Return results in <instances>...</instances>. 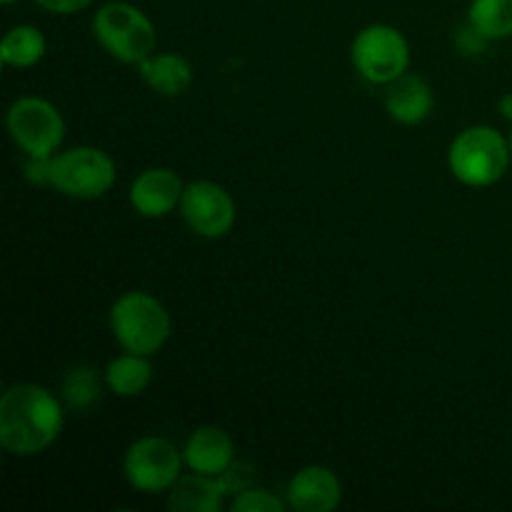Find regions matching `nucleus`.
Returning a JSON list of instances; mask_svg holds the SVG:
<instances>
[{
  "label": "nucleus",
  "mask_w": 512,
  "mask_h": 512,
  "mask_svg": "<svg viewBox=\"0 0 512 512\" xmlns=\"http://www.w3.org/2000/svg\"><path fill=\"white\" fill-rule=\"evenodd\" d=\"M385 108L390 118L403 125H418L433 110V90L420 75L403 73L400 78L390 80L385 90Z\"/></svg>",
  "instance_id": "f8f14e48"
},
{
  "label": "nucleus",
  "mask_w": 512,
  "mask_h": 512,
  "mask_svg": "<svg viewBox=\"0 0 512 512\" xmlns=\"http://www.w3.org/2000/svg\"><path fill=\"white\" fill-rule=\"evenodd\" d=\"M180 175L170 168H150L133 180L130 203L143 218H163L183 200Z\"/></svg>",
  "instance_id": "9b49d317"
},
{
  "label": "nucleus",
  "mask_w": 512,
  "mask_h": 512,
  "mask_svg": "<svg viewBox=\"0 0 512 512\" xmlns=\"http://www.w3.org/2000/svg\"><path fill=\"white\" fill-rule=\"evenodd\" d=\"M225 495H230V490L223 475H183L170 488L168 508L173 512H218Z\"/></svg>",
  "instance_id": "ddd939ff"
},
{
  "label": "nucleus",
  "mask_w": 512,
  "mask_h": 512,
  "mask_svg": "<svg viewBox=\"0 0 512 512\" xmlns=\"http://www.w3.org/2000/svg\"><path fill=\"white\" fill-rule=\"evenodd\" d=\"M140 65V78L160 95H175L185 93L193 83V68L185 58L175 53H163V55H150Z\"/></svg>",
  "instance_id": "2eb2a0df"
},
{
  "label": "nucleus",
  "mask_w": 512,
  "mask_h": 512,
  "mask_svg": "<svg viewBox=\"0 0 512 512\" xmlns=\"http://www.w3.org/2000/svg\"><path fill=\"white\" fill-rule=\"evenodd\" d=\"M500 113H503L508 120H512V93L503 95V100H500Z\"/></svg>",
  "instance_id": "b1692460"
},
{
  "label": "nucleus",
  "mask_w": 512,
  "mask_h": 512,
  "mask_svg": "<svg viewBox=\"0 0 512 512\" xmlns=\"http://www.w3.org/2000/svg\"><path fill=\"white\" fill-rule=\"evenodd\" d=\"M115 183V165L100 148H73L53 158V188L70 198L93 200Z\"/></svg>",
  "instance_id": "423d86ee"
},
{
  "label": "nucleus",
  "mask_w": 512,
  "mask_h": 512,
  "mask_svg": "<svg viewBox=\"0 0 512 512\" xmlns=\"http://www.w3.org/2000/svg\"><path fill=\"white\" fill-rule=\"evenodd\" d=\"M45 55V38L33 25H15L0 45V58L13 68H30Z\"/></svg>",
  "instance_id": "f3484780"
},
{
  "label": "nucleus",
  "mask_w": 512,
  "mask_h": 512,
  "mask_svg": "<svg viewBox=\"0 0 512 512\" xmlns=\"http://www.w3.org/2000/svg\"><path fill=\"white\" fill-rule=\"evenodd\" d=\"M343 500L338 475L323 465H308L288 483V503L300 512H333Z\"/></svg>",
  "instance_id": "9d476101"
},
{
  "label": "nucleus",
  "mask_w": 512,
  "mask_h": 512,
  "mask_svg": "<svg viewBox=\"0 0 512 512\" xmlns=\"http://www.w3.org/2000/svg\"><path fill=\"white\" fill-rule=\"evenodd\" d=\"M150 378H153V368L145 360V355L128 353L115 358L113 363L105 368V383L120 398H133L148 388Z\"/></svg>",
  "instance_id": "dca6fc26"
},
{
  "label": "nucleus",
  "mask_w": 512,
  "mask_h": 512,
  "mask_svg": "<svg viewBox=\"0 0 512 512\" xmlns=\"http://www.w3.org/2000/svg\"><path fill=\"white\" fill-rule=\"evenodd\" d=\"M178 448L165 438H143L130 445L125 453L123 470L128 483L140 493H160L170 490L180 480Z\"/></svg>",
  "instance_id": "6e6552de"
},
{
  "label": "nucleus",
  "mask_w": 512,
  "mask_h": 512,
  "mask_svg": "<svg viewBox=\"0 0 512 512\" xmlns=\"http://www.w3.org/2000/svg\"><path fill=\"white\" fill-rule=\"evenodd\" d=\"M93 33L105 50L120 63H143L155 48L153 23L130 3H105L93 18Z\"/></svg>",
  "instance_id": "20e7f679"
},
{
  "label": "nucleus",
  "mask_w": 512,
  "mask_h": 512,
  "mask_svg": "<svg viewBox=\"0 0 512 512\" xmlns=\"http://www.w3.org/2000/svg\"><path fill=\"white\" fill-rule=\"evenodd\" d=\"M0 3H3V5H13L15 0H0Z\"/></svg>",
  "instance_id": "393cba45"
},
{
  "label": "nucleus",
  "mask_w": 512,
  "mask_h": 512,
  "mask_svg": "<svg viewBox=\"0 0 512 512\" xmlns=\"http://www.w3.org/2000/svg\"><path fill=\"white\" fill-rule=\"evenodd\" d=\"M110 325H113L115 340L128 353L153 355L158 353L170 338V315L165 305L150 293H125L115 300L110 310Z\"/></svg>",
  "instance_id": "7ed1b4c3"
},
{
  "label": "nucleus",
  "mask_w": 512,
  "mask_h": 512,
  "mask_svg": "<svg viewBox=\"0 0 512 512\" xmlns=\"http://www.w3.org/2000/svg\"><path fill=\"white\" fill-rule=\"evenodd\" d=\"M63 430V408L50 390L33 383L10 385L0 398V445L13 455H35Z\"/></svg>",
  "instance_id": "f257e3e1"
},
{
  "label": "nucleus",
  "mask_w": 512,
  "mask_h": 512,
  "mask_svg": "<svg viewBox=\"0 0 512 512\" xmlns=\"http://www.w3.org/2000/svg\"><path fill=\"white\" fill-rule=\"evenodd\" d=\"M233 440L220 428H200L185 445L183 460L193 473L223 475L233 465Z\"/></svg>",
  "instance_id": "4468645a"
},
{
  "label": "nucleus",
  "mask_w": 512,
  "mask_h": 512,
  "mask_svg": "<svg viewBox=\"0 0 512 512\" xmlns=\"http://www.w3.org/2000/svg\"><path fill=\"white\" fill-rule=\"evenodd\" d=\"M510 150H512V133H510Z\"/></svg>",
  "instance_id": "a878e982"
},
{
  "label": "nucleus",
  "mask_w": 512,
  "mask_h": 512,
  "mask_svg": "<svg viewBox=\"0 0 512 512\" xmlns=\"http://www.w3.org/2000/svg\"><path fill=\"white\" fill-rule=\"evenodd\" d=\"M233 512H283V503L268 490H243L235 495Z\"/></svg>",
  "instance_id": "aec40b11"
},
{
  "label": "nucleus",
  "mask_w": 512,
  "mask_h": 512,
  "mask_svg": "<svg viewBox=\"0 0 512 512\" xmlns=\"http://www.w3.org/2000/svg\"><path fill=\"white\" fill-rule=\"evenodd\" d=\"M23 170L33 185H53V155H30Z\"/></svg>",
  "instance_id": "412c9836"
},
{
  "label": "nucleus",
  "mask_w": 512,
  "mask_h": 512,
  "mask_svg": "<svg viewBox=\"0 0 512 512\" xmlns=\"http://www.w3.org/2000/svg\"><path fill=\"white\" fill-rule=\"evenodd\" d=\"M490 38H485L483 33H480L478 28H475L473 23L468 25V28H463L460 30V35H458V45H460V50H463V53H468V55H478V53H483L485 50V43H488Z\"/></svg>",
  "instance_id": "4be33fe9"
},
{
  "label": "nucleus",
  "mask_w": 512,
  "mask_h": 512,
  "mask_svg": "<svg viewBox=\"0 0 512 512\" xmlns=\"http://www.w3.org/2000/svg\"><path fill=\"white\" fill-rule=\"evenodd\" d=\"M63 400L73 410H88L100 400L98 370L93 365H75L63 380Z\"/></svg>",
  "instance_id": "6ab92c4d"
},
{
  "label": "nucleus",
  "mask_w": 512,
  "mask_h": 512,
  "mask_svg": "<svg viewBox=\"0 0 512 512\" xmlns=\"http://www.w3.org/2000/svg\"><path fill=\"white\" fill-rule=\"evenodd\" d=\"M510 143L490 125L463 130L450 145V170L470 188L495 185L510 165Z\"/></svg>",
  "instance_id": "f03ea898"
},
{
  "label": "nucleus",
  "mask_w": 512,
  "mask_h": 512,
  "mask_svg": "<svg viewBox=\"0 0 512 512\" xmlns=\"http://www.w3.org/2000/svg\"><path fill=\"white\" fill-rule=\"evenodd\" d=\"M8 133L28 155H53L63 143L65 123L53 103L30 95L10 105Z\"/></svg>",
  "instance_id": "0eeeda50"
},
{
  "label": "nucleus",
  "mask_w": 512,
  "mask_h": 512,
  "mask_svg": "<svg viewBox=\"0 0 512 512\" xmlns=\"http://www.w3.org/2000/svg\"><path fill=\"white\" fill-rule=\"evenodd\" d=\"M353 65L370 83H390L408 70V40L390 25H370L353 40Z\"/></svg>",
  "instance_id": "39448f33"
},
{
  "label": "nucleus",
  "mask_w": 512,
  "mask_h": 512,
  "mask_svg": "<svg viewBox=\"0 0 512 512\" xmlns=\"http://www.w3.org/2000/svg\"><path fill=\"white\" fill-rule=\"evenodd\" d=\"M185 223L203 238H223L235 223V203L228 190L210 180H195L183 190L180 200Z\"/></svg>",
  "instance_id": "1a4fd4ad"
},
{
  "label": "nucleus",
  "mask_w": 512,
  "mask_h": 512,
  "mask_svg": "<svg viewBox=\"0 0 512 512\" xmlns=\"http://www.w3.org/2000/svg\"><path fill=\"white\" fill-rule=\"evenodd\" d=\"M468 18L485 38L498 40L512 35V0H473Z\"/></svg>",
  "instance_id": "a211bd4d"
},
{
  "label": "nucleus",
  "mask_w": 512,
  "mask_h": 512,
  "mask_svg": "<svg viewBox=\"0 0 512 512\" xmlns=\"http://www.w3.org/2000/svg\"><path fill=\"white\" fill-rule=\"evenodd\" d=\"M40 8L50 10V13H60V15H70V13H78V10L88 8L93 0H35Z\"/></svg>",
  "instance_id": "5701e85b"
}]
</instances>
